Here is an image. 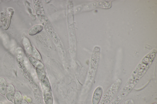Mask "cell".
Listing matches in <instances>:
<instances>
[{"instance_id":"obj_1","label":"cell","mask_w":157,"mask_h":104,"mask_svg":"<svg viewBox=\"0 0 157 104\" xmlns=\"http://www.w3.org/2000/svg\"><path fill=\"white\" fill-rule=\"evenodd\" d=\"M147 62L141 60L130 74L127 82L116 97L119 102H122L130 93L150 67Z\"/></svg>"},{"instance_id":"obj_2","label":"cell","mask_w":157,"mask_h":104,"mask_svg":"<svg viewBox=\"0 0 157 104\" xmlns=\"http://www.w3.org/2000/svg\"><path fill=\"white\" fill-rule=\"evenodd\" d=\"M122 83L120 78H118L107 89L99 104H110L118 91Z\"/></svg>"},{"instance_id":"obj_3","label":"cell","mask_w":157,"mask_h":104,"mask_svg":"<svg viewBox=\"0 0 157 104\" xmlns=\"http://www.w3.org/2000/svg\"><path fill=\"white\" fill-rule=\"evenodd\" d=\"M103 94V89L102 86H98L94 91L92 98V104H99Z\"/></svg>"},{"instance_id":"obj_4","label":"cell","mask_w":157,"mask_h":104,"mask_svg":"<svg viewBox=\"0 0 157 104\" xmlns=\"http://www.w3.org/2000/svg\"><path fill=\"white\" fill-rule=\"evenodd\" d=\"M15 91V88L12 84H9L8 85L6 95L9 101H13Z\"/></svg>"},{"instance_id":"obj_5","label":"cell","mask_w":157,"mask_h":104,"mask_svg":"<svg viewBox=\"0 0 157 104\" xmlns=\"http://www.w3.org/2000/svg\"><path fill=\"white\" fill-rule=\"evenodd\" d=\"M22 44L25 51L28 54L31 55L33 47L27 38L25 37L22 40Z\"/></svg>"},{"instance_id":"obj_6","label":"cell","mask_w":157,"mask_h":104,"mask_svg":"<svg viewBox=\"0 0 157 104\" xmlns=\"http://www.w3.org/2000/svg\"><path fill=\"white\" fill-rule=\"evenodd\" d=\"M29 60L31 64L36 69L44 68V65L40 60L31 56H29Z\"/></svg>"},{"instance_id":"obj_7","label":"cell","mask_w":157,"mask_h":104,"mask_svg":"<svg viewBox=\"0 0 157 104\" xmlns=\"http://www.w3.org/2000/svg\"><path fill=\"white\" fill-rule=\"evenodd\" d=\"M43 27L41 24H36L31 27L28 30L29 35H34L40 32L43 29Z\"/></svg>"},{"instance_id":"obj_8","label":"cell","mask_w":157,"mask_h":104,"mask_svg":"<svg viewBox=\"0 0 157 104\" xmlns=\"http://www.w3.org/2000/svg\"><path fill=\"white\" fill-rule=\"evenodd\" d=\"M7 17L6 20V25L5 30H7L10 27L11 20L12 16L14 13L13 9L11 7H9L7 9Z\"/></svg>"},{"instance_id":"obj_9","label":"cell","mask_w":157,"mask_h":104,"mask_svg":"<svg viewBox=\"0 0 157 104\" xmlns=\"http://www.w3.org/2000/svg\"><path fill=\"white\" fill-rule=\"evenodd\" d=\"M7 84L5 78L2 77H0V93L2 95H6Z\"/></svg>"},{"instance_id":"obj_10","label":"cell","mask_w":157,"mask_h":104,"mask_svg":"<svg viewBox=\"0 0 157 104\" xmlns=\"http://www.w3.org/2000/svg\"><path fill=\"white\" fill-rule=\"evenodd\" d=\"M43 97L45 104H53V99L51 91L44 92Z\"/></svg>"},{"instance_id":"obj_11","label":"cell","mask_w":157,"mask_h":104,"mask_svg":"<svg viewBox=\"0 0 157 104\" xmlns=\"http://www.w3.org/2000/svg\"><path fill=\"white\" fill-rule=\"evenodd\" d=\"M41 81V85L44 92L49 91H51V85L49 81L46 77Z\"/></svg>"},{"instance_id":"obj_12","label":"cell","mask_w":157,"mask_h":104,"mask_svg":"<svg viewBox=\"0 0 157 104\" xmlns=\"http://www.w3.org/2000/svg\"><path fill=\"white\" fill-rule=\"evenodd\" d=\"M23 99L21 93L19 91H16L13 100L14 104H21Z\"/></svg>"},{"instance_id":"obj_13","label":"cell","mask_w":157,"mask_h":104,"mask_svg":"<svg viewBox=\"0 0 157 104\" xmlns=\"http://www.w3.org/2000/svg\"><path fill=\"white\" fill-rule=\"evenodd\" d=\"M36 73L38 78L40 81L46 77V74L44 68L36 69Z\"/></svg>"},{"instance_id":"obj_14","label":"cell","mask_w":157,"mask_h":104,"mask_svg":"<svg viewBox=\"0 0 157 104\" xmlns=\"http://www.w3.org/2000/svg\"><path fill=\"white\" fill-rule=\"evenodd\" d=\"M31 56L40 60L41 59V55L38 50L35 48L33 47Z\"/></svg>"},{"instance_id":"obj_15","label":"cell","mask_w":157,"mask_h":104,"mask_svg":"<svg viewBox=\"0 0 157 104\" xmlns=\"http://www.w3.org/2000/svg\"><path fill=\"white\" fill-rule=\"evenodd\" d=\"M134 100L131 99H128L124 101L120 104H134Z\"/></svg>"},{"instance_id":"obj_16","label":"cell","mask_w":157,"mask_h":104,"mask_svg":"<svg viewBox=\"0 0 157 104\" xmlns=\"http://www.w3.org/2000/svg\"><path fill=\"white\" fill-rule=\"evenodd\" d=\"M21 104H29V103L26 100L23 99Z\"/></svg>"},{"instance_id":"obj_17","label":"cell","mask_w":157,"mask_h":104,"mask_svg":"<svg viewBox=\"0 0 157 104\" xmlns=\"http://www.w3.org/2000/svg\"><path fill=\"white\" fill-rule=\"evenodd\" d=\"M0 104H6L4 103H3V102H0Z\"/></svg>"},{"instance_id":"obj_18","label":"cell","mask_w":157,"mask_h":104,"mask_svg":"<svg viewBox=\"0 0 157 104\" xmlns=\"http://www.w3.org/2000/svg\"><path fill=\"white\" fill-rule=\"evenodd\" d=\"M152 104H157V103L156 102L153 103Z\"/></svg>"}]
</instances>
